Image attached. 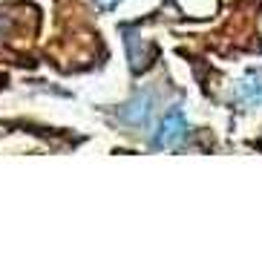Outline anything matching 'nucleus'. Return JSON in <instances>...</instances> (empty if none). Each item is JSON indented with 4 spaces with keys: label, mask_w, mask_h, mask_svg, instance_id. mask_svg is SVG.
Returning a JSON list of instances; mask_svg holds the SVG:
<instances>
[{
    "label": "nucleus",
    "mask_w": 262,
    "mask_h": 262,
    "mask_svg": "<svg viewBox=\"0 0 262 262\" xmlns=\"http://www.w3.org/2000/svg\"><path fill=\"white\" fill-rule=\"evenodd\" d=\"M185 136H187V118L179 107H173L156 130V147H179L185 141Z\"/></svg>",
    "instance_id": "nucleus-1"
},
{
    "label": "nucleus",
    "mask_w": 262,
    "mask_h": 262,
    "mask_svg": "<svg viewBox=\"0 0 262 262\" xmlns=\"http://www.w3.org/2000/svg\"><path fill=\"white\" fill-rule=\"evenodd\" d=\"M150 113H153V95H150V93H139L136 98H130L127 104H124L118 116H121L124 124H130V127H141V124H147Z\"/></svg>",
    "instance_id": "nucleus-2"
},
{
    "label": "nucleus",
    "mask_w": 262,
    "mask_h": 262,
    "mask_svg": "<svg viewBox=\"0 0 262 262\" xmlns=\"http://www.w3.org/2000/svg\"><path fill=\"white\" fill-rule=\"evenodd\" d=\"M236 101L245 107H256L262 104V78L259 75H248L236 90Z\"/></svg>",
    "instance_id": "nucleus-3"
},
{
    "label": "nucleus",
    "mask_w": 262,
    "mask_h": 262,
    "mask_svg": "<svg viewBox=\"0 0 262 262\" xmlns=\"http://www.w3.org/2000/svg\"><path fill=\"white\" fill-rule=\"evenodd\" d=\"M95 3H98L101 9H116L118 3H121V0H95Z\"/></svg>",
    "instance_id": "nucleus-4"
}]
</instances>
